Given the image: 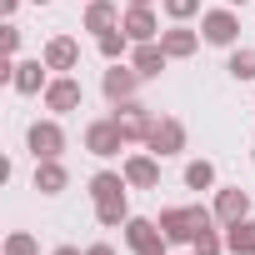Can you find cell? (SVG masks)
I'll list each match as a JSON object with an SVG mask.
<instances>
[{"label":"cell","mask_w":255,"mask_h":255,"mask_svg":"<svg viewBox=\"0 0 255 255\" xmlns=\"http://www.w3.org/2000/svg\"><path fill=\"white\" fill-rule=\"evenodd\" d=\"M125 190H130L125 170H95V175H90L95 220H100L105 230H115V225H125V220H130V200H125Z\"/></svg>","instance_id":"cell-1"},{"label":"cell","mask_w":255,"mask_h":255,"mask_svg":"<svg viewBox=\"0 0 255 255\" xmlns=\"http://www.w3.org/2000/svg\"><path fill=\"white\" fill-rule=\"evenodd\" d=\"M200 35H205V45L235 50V45H240V15H235V5H215V10H205V15H200Z\"/></svg>","instance_id":"cell-2"},{"label":"cell","mask_w":255,"mask_h":255,"mask_svg":"<svg viewBox=\"0 0 255 255\" xmlns=\"http://www.w3.org/2000/svg\"><path fill=\"white\" fill-rule=\"evenodd\" d=\"M125 145H130V140H125V130L115 125V115H100V120L85 125V150H90L95 160H110V155H120Z\"/></svg>","instance_id":"cell-3"},{"label":"cell","mask_w":255,"mask_h":255,"mask_svg":"<svg viewBox=\"0 0 255 255\" xmlns=\"http://www.w3.org/2000/svg\"><path fill=\"white\" fill-rule=\"evenodd\" d=\"M125 245H130L135 255H170V240H165L160 220H145V215L125 220Z\"/></svg>","instance_id":"cell-4"},{"label":"cell","mask_w":255,"mask_h":255,"mask_svg":"<svg viewBox=\"0 0 255 255\" xmlns=\"http://www.w3.org/2000/svg\"><path fill=\"white\" fill-rule=\"evenodd\" d=\"M110 115H115V125L125 130V140H130V145H145V140H150V125H155V115H150V105H140L135 95H130V100H120Z\"/></svg>","instance_id":"cell-5"},{"label":"cell","mask_w":255,"mask_h":255,"mask_svg":"<svg viewBox=\"0 0 255 255\" xmlns=\"http://www.w3.org/2000/svg\"><path fill=\"white\" fill-rule=\"evenodd\" d=\"M25 145H30L35 160H60V150H65V130H60V120H55V115H50V120H30Z\"/></svg>","instance_id":"cell-6"},{"label":"cell","mask_w":255,"mask_h":255,"mask_svg":"<svg viewBox=\"0 0 255 255\" xmlns=\"http://www.w3.org/2000/svg\"><path fill=\"white\" fill-rule=\"evenodd\" d=\"M45 110L50 115H70V110H80L85 105V85L75 80V75H50V85H45Z\"/></svg>","instance_id":"cell-7"},{"label":"cell","mask_w":255,"mask_h":255,"mask_svg":"<svg viewBox=\"0 0 255 255\" xmlns=\"http://www.w3.org/2000/svg\"><path fill=\"white\" fill-rule=\"evenodd\" d=\"M145 150H150V155H160V160L180 155V150H185V125H180L175 115H155V125H150V140H145Z\"/></svg>","instance_id":"cell-8"},{"label":"cell","mask_w":255,"mask_h":255,"mask_svg":"<svg viewBox=\"0 0 255 255\" xmlns=\"http://www.w3.org/2000/svg\"><path fill=\"white\" fill-rule=\"evenodd\" d=\"M160 230H165V240H170V245H190V240H195V230H200L195 205H165V210H160Z\"/></svg>","instance_id":"cell-9"},{"label":"cell","mask_w":255,"mask_h":255,"mask_svg":"<svg viewBox=\"0 0 255 255\" xmlns=\"http://www.w3.org/2000/svg\"><path fill=\"white\" fill-rule=\"evenodd\" d=\"M100 90H105V100L110 105H120V100H130L135 90H140V70L130 65V60H115L105 75H100Z\"/></svg>","instance_id":"cell-10"},{"label":"cell","mask_w":255,"mask_h":255,"mask_svg":"<svg viewBox=\"0 0 255 255\" xmlns=\"http://www.w3.org/2000/svg\"><path fill=\"white\" fill-rule=\"evenodd\" d=\"M125 180H130V190H160V155L150 150H135V155H125Z\"/></svg>","instance_id":"cell-11"},{"label":"cell","mask_w":255,"mask_h":255,"mask_svg":"<svg viewBox=\"0 0 255 255\" xmlns=\"http://www.w3.org/2000/svg\"><path fill=\"white\" fill-rule=\"evenodd\" d=\"M40 60H45L55 75H70V70L80 65V40H75V35H50L45 50H40Z\"/></svg>","instance_id":"cell-12"},{"label":"cell","mask_w":255,"mask_h":255,"mask_svg":"<svg viewBox=\"0 0 255 255\" xmlns=\"http://www.w3.org/2000/svg\"><path fill=\"white\" fill-rule=\"evenodd\" d=\"M120 30L130 35L135 45H145V40H160V15L150 10V5H130L120 15Z\"/></svg>","instance_id":"cell-13"},{"label":"cell","mask_w":255,"mask_h":255,"mask_svg":"<svg viewBox=\"0 0 255 255\" xmlns=\"http://www.w3.org/2000/svg\"><path fill=\"white\" fill-rule=\"evenodd\" d=\"M50 65L45 60H15V80H10V90L15 95H45V85H50Z\"/></svg>","instance_id":"cell-14"},{"label":"cell","mask_w":255,"mask_h":255,"mask_svg":"<svg viewBox=\"0 0 255 255\" xmlns=\"http://www.w3.org/2000/svg\"><path fill=\"white\" fill-rule=\"evenodd\" d=\"M200 40H205V35H200V30H190L185 20H170V30H160V45H165V55H170V60L195 55V50H200Z\"/></svg>","instance_id":"cell-15"},{"label":"cell","mask_w":255,"mask_h":255,"mask_svg":"<svg viewBox=\"0 0 255 255\" xmlns=\"http://www.w3.org/2000/svg\"><path fill=\"white\" fill-rule=\"evenodd\" d=\"M215 220L220 225H235V220H245L250 215V190H240V185H225V190H215Z\"/></svg>","instance_id":"cell-16"},{"label":"cell","mask_w":255,"mask_h":255,"mask_svg":"<svg viewBox=\"0 0 255 255\" xmlns=\"http://www.w3.org/2000/svg\"><path fill=\"white\" fill-rule=\"evenodd\" d=\"M130 65L140 70V80H160V70L170 65V55H165V45H160V40H145V45H135V50H130Z\"/></svg>","instance_id":"cell-17"},{"label":"cell","mask_w":255,"mask_h":255,"mask_svg":"<svg viewBox=\"0 0 255 255\" xmlns=\"http://www.w3.org/2000/svg\"><path fill=\"white\" fill-rule=\"evenodd\" d=\"M115 25H120V5H115V0H90L85 15H80V30H90V35H105Z\"/></svg>","instance_id":"cell-18"},{"label":"cell","mask_w":255,"mask_h":255,"mask_svg":"<svg viewBox=\"0 0 255 255\" xmlns=\"http://www.w3.org/2000/svg\"><path fill=\"white\" fill-rule=\"evenodd\" d=\"M65 185H70V170L60 160H35V190L40 195H60Z\"/></svg>","instance_id":"cell-19"},{"label":"cell","mask_w":255,"mask_h":255,"mask_svg":"<svg viewBox=\"0 0 255 255\" xmlns=\"http://www.w3.org/2000/svg\"><path fill=\"white\" fill-rule=\"evenodd\" d=\"M225 250H230V255H255V215L225 225Z\"/></svg>","instance_id":"cell-20"},{"label":"cell","mask_w":255,"mask_h":255,"mask_svg":"<svg viewBox=\"0 0 255 255\" xmlns=\"http://www.w3.org/2000/svg\"><path fill=\"white\" fill-rule=\"evenodd\" d=\"M95 50L105 55V65H115V60H125V55L135 50V40H130V35H125V30L115 25V30H105V35H95Z\"/></svg>","instance_id":"cell-21"},{"label":"cell","mask_w":255,"mask_h":255,"mask_svg":"<svg viewBox=\"0 0 255 255\" xmlns=\"http://www.w3.org/2000/svg\"><path fill=\"white\" fill-rule=\"evenodd\" d=\"M225 70H230L235 80H255V45H235L230 60H225Z\"/></svg>","instance_id":"cell-22"},{"label":"cell","mask_w":255,"mask_h":255,"mask_svg":"<svg viewBox=\"0 0 255 255\" xmlns=\"http://www.w3.org/2000/svg\"><path fill=\"white\" fill-rule=\"evenodd\" d=\"M0 255H40V240L30 230H10L5 245H0Z\"/></svg>","instance_id":"cell-23"},{"label":"cell","mask_w":255,"mask_h":255,"mask_svg":"<svg viewBox=\"0 0 255 255\" xmlns=\"http://www.w3.org/2000/svg\"><path fill=\"white\" fill-rule=\"evenodd\" d=\"M185 185L190 190H215V165L210 160H190L185 165Z\"/></svg>","instance_id":"cell-24"},{"label":"cell","mask_w":255,"mask_h":255,"mask_svg":"<svg viewBox=\"0 0 255 255\" xmlns=\"http://www.w3.org/2000/svg\"><path fill=\"white\" fill-rule=\"evenodd\" d=\"M190 250H195V255H225V235H220L215 225H205V230H195Z\"/></svg>","instance_id":"cell-25"},{"label":"cell","mask_w":255,"mask_h":255,"mask_svg":"<svg viewBox=\"0 0 255 255\" xmlns=\"http://www.w3.org/2000/svg\"><path fill=\"white\" fill-rule=\"evenodd\" d=\"M160 10H165L170 20H190V15H205V10H200V0H160Z\"/></svg>","instance_id":"cell-26"},{"label":"cell","mask_w":255,"mask_h":255,"mask_svg":"<svg viewBox=\"0 0 255 255\" xmlns=\"http://www.w3.org/2000/svg\"><path fill=\"white\" fill-rule=\"evenodd\" d=\"M20 50V25H5V35H0V55H15Z\"/></svg>","instance_id":"cell-27"},{"label":"cell","mask_w":255,"mask_h":255,"mask_svg":"<svg viewBox=\"0 0 255 255\" xmlns=\"http://www.w3.org/2000/svg\"><path fill=\"white\" fill-rule=\"evenodd\" d=\"M85 255H115V245H105V240H95V245H85Z\"/></svg>","instance_id":"cell-28"},{"label":"cell","mask_w":255,"mask_h":255,"mask_svg":"<svg viewBox=\"0 0 255 255\" xmlns=\"http://www.w3.org/2000/svg\"><path fill=\"white\" fill-rule=\"evenodd\" d=\"M20 10V0H0V15H15Z\"/></svg>","instance_id":"cell-29"},{"label":"cell","mask_w":255,"mask_h":255,"mask_svg":"<svg viewBox=\"0 0 255 255\" xmlns=\"http://www.w3.org/2000/svg\"><path fill=\"white\" fill-rule=\"evenodd\" d=\"M50 255H85V250H75V245H55Z\"/></svg>","instance_id":"cell-30"},{"label":"cell","mask_w":255,"mask_h":255,"mask_svg":"<svg viewBox=\"0 0 255 255\" xmlns=\"http://www.w3.org/2000/svg\"><path fill=\"white\" fill-rule=\"evenodd\" d=\"M130 5H155V0H130Z\"/></svg>","instance_id":"cell-31"},{"label":"cell","mask_w":255,"mask_h":255,"mask_svg":"<svg viewBox=\"0 0 255 255\" xmlns=\"http://www.w3.org/2000/svg\"><path fill=\"white\" fill-rule=\"evenodd\" d=\"M225 5H250V0H225Z\"/></svg>","instance_id":"cell-32"},{"label":"cell","mask_w":255,"mask_h":255,"mask_svg":"<svg viewBox=\"0 0 255 255\" xmlns=\"http://www.w3.org/2000/svg\"><path fill=\"white\" fill-rule=\"evenodd\" d=\"M30 5H50V0H30Z\"/></svg>","instance_id":"cell-33"},{"label":"cell","mask_w":255,"mask_h":255,"mask_svg":"<svg viewBox=\"0 0 255 255\" xmlns=\"http://www.w3.org/2000/svg\"><path fill=\"white\" fill-rule=\"evenodd\" d=\"M190 255H195V250H190Z\"/></svg>","instance_id":"cell-34"}]
</instances>
